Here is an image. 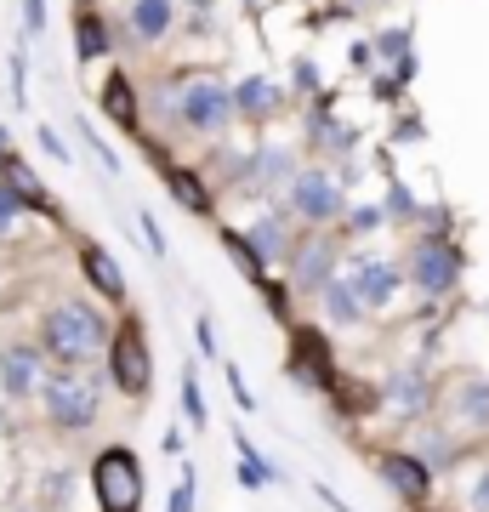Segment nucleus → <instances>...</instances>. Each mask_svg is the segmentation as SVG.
<instances>
[{"mask_svg": "<svg viewBox=\"0 0 489 512\" xmlns=\"http://www.w3.org/2000/svg\"><path fill=\"white\" fill-rule=\"evenodd\" d=\"M109 382L120 387V393H131V399H143L148 382H154V359H148V342H143V325H137V319L114 330V342H109Z\"/></svg>", "mask_w": 489, "mask_h": 512, "instance_id": "20e7f679", "label": "nucleus"}, {"mask_svg": "<svg viewBox=\"0 0 489 512\" xmlns=\"http://www.w3.org/2000/svg\"><path fill=\"white\" fill-rule=\"evenodd\" d=\"M182 416H188V427H211V410H205V393H200V365L182 370Z\"/></svg>", "mask_w": 489, "mask_h": 512, "instance_id": "4be33fe9", "label": "nucleus"}, {"mask_svg": "<svg viewBox=\"0 0 489 512\" xmlns=\"http://www.w3.org/2000/svg\"><path fill=\"white\" fill-rule=\"evenodd\" d=\"M234 456H239V484H245V490H268L273 478H279L273 473V461H262V450L245 439V427L234 433Z\"/></svg>", "mask_w": 489, "mask_h": 512, "instance_id": "f3484780", "label": "nucleus"}, {"mask_svg": "<svg viewBox=\"0 0 489 512\" xmlns=\"http://www.w3.org/2000/svg\"><path fill=\"white\" fill-rule=\"evenodd\" d=\"M234 103H239L245 120H273V114H279V86H273L268 74H251V80L234 92Z\"/></svg>", "mask_w": 489, "mask_h": 512, "instance_id": "4468645a", "label": "nucleus"}, {"mask_svg": "<svg viewBox=\"0 0 489 512\" xmlns=\"http://www.w3.org/2000/svg\"><path fill=\"white\" fill-rule=\"evenodd\" d=\"M330 262H336V245H330V239H308V251L296 256V285H302V291H325Z\"/></svg>", "mask_w": 489, "mask_h": 512, "instance_id": "f8f14e48", "label": "nucleus"}, {"mask_svg": "<svg viewBox=\"0 0 489 512\" xmlns=\"http://www.w3.org/2000/svg\"><path fill=\"white\" fill-rule=\"evenodd\" d=\"M285 370H290V382H302V387H325V393H336V359H330V348H325V336L319 330H290V359H285Z\"/></svg>", "mask_w": 489, "mask_h": 512, "instance_id": "423d86ee", "label": "nucleus"}, {"mask_svg": "<svg viewBox=\"0 0 489 512\" xmlns=\"http://www.w3.org/2000/svg\"><path fill=\"white\" fill-rule=\"evenodd\" d=\"M188 6H194V12H211V6H217V0H188Z\"/></svg>", "mask_w": 489, "mask_h": 512, "instance_id": "58836bf2", "label": "nucleus"}, {"mask_svg": "<svg viewBox=\"0 0 489 512\" xmlns=\"http://www.w3.org/2000/svg\"><path fill=\"white\" fill-rule=\"evenodd\" d=\"M40 404H46V421H52L57 433H86L91 421H97V382L86 376H46L40 387Z\"/></svg>", "mask_w": 489, "mask_h": 512, "instance_id": "7ed1b4c3", "label": "nucleus"}, {"mask_svg": "<svg viewBox=\"0 0 489 512\" xmlns=\"http://www.w3.org/2000/svg\"><path fill=\"white\" fill-rule=\"evenodd\" d=\"M18 217H23V194H18L12 183H0V234H6Z\"/></svg>", "mask_w": 489, "mask_h": 512, "instance_id": "a878e982", "label": "nucleus"}, {"mask_svg": "<svg viewBox=\"0 0 489 512\" xmlns=\"http://www.w3.org/2000/svg\"><path fill=\"white\" fill-rule=\"evenodd\" d=\"M23 74H29V57H12V97H18V109H29V86H23Z\"/></svg>", "mask_w": 489, "mask_h": 512, "instance_id": "2f4dec72", "label": "nucleus"}, {"mask_svg": "<svg viewBox=\"0 0 489 512\" xmlns=\"http://www.w3.org/2000/svg\"><path fill=\"white\" fill-rule=\"evenodd\" d=\"M319 501H325L330 512H359V507H347V501H342V495H336V490H330V484H319Z\"/></svg>", "mask_w": 489, "mask_h": 512, "instance_id": "e433bc0d", "label": "nucleus"}, {"mask_svg": "<svg viewBox=\"0 0 489 512\" xmlns=\"http://www.w3.org/2000/svg\"><path fill=\"white\" fill-rule=\"evenodd\" d=\"M23 23L29 29H46V0H23Z\"/></svg>", "mask_w": 489, "mask_h": 512, "instance_id": "c9c22d12", "label": "nucleus"}, {"mask_svg": "<svg viewBox=\"0 0 489 512\" xmlns=\"http://www.w3.org/2000/svg\"><path fill=\"white\" fill-rule=\"evenodd\" d=\"M80 262H86V279L109 296V302H120V296H126V274H120V262H114L103 245H86V251H80Z\"/></svg>", "mask_w": 489, "mask_h": 512, "instance_id": "ddd939ff", "label": "nucleus"}, {"mask_svg": "<svg viewBox=\"0 0 489 512\" xmlns=\"http://www.w3.org/2000/svg\"><path fill=\"white\" fill-rule=\"evenodd\" d=\"M319 296H325V313L336 319V325H359L364 313H370V308H364V296H359V285H353V279H330V285H325Z\"/></svg>", "mask_w": 489, "mask_h": 512, "instance_id": "2eb2a0df", "label": "nucleus"}, {"mask_svg": "<svg viewBox=\"0 0 489 512\" xmlns=\"http://www.w3.org/2000/svg\"><path fill=\"white\" fill-rule=\"evenodd\" d=\"M74 52H80V63H91V57L109 52V35H103V18H97V12H80V35H74Z\"/></svg>", "mask_w": 489, "mask_h": 512, "instance_id": "5701e85b", "label": "nucleus"}, {"mask_svg": "<svg viewBox=\"0 0 489 512\" xmlns=\"http://www.w3.org/2000/svg\"><path fill=\"white\" fill-rule=\"evenodd\" d=\"M290 211L308 222H330L342 217L347 200L342 188H336V177H325V171H302V177H290Z\"/></svg>", "mask_w": 489, "mask_h": 512, "instance_id": "6e6552de", "label": "nucleus"}, {"mask_svg": "<svg viewBox=\"0 0 489 512\" xmlns=\"http://www.w3.org/2000/svg\"><path fill=\"white\" fill-rule=\"evenodd\" d=\"M376 473H381V484L399 495V501H410V507H421V501L433 495V467H427L421 456H404V450H381Z\"/></svg>", "mask_w": 489, "mask_h": 512, "instance_id": "1a4fd4ad", "label": "nucleus"}, {"mask_svg": "<svg viewBox=\"0 0 489 512\" xmlns=\"http://www.w3.org/2000/svg\"><path fill=\"white\" fill-rule=\"evenodd\" d=\"M171 0H131V35L137 40H165L171 35Z\"/></svg>", "mask_w": 489, "mask_h": 512, "instance_id": "dca6fc26", "label": "nucleus"}, {"mask_svg": "<svg viewBox=\"0 0 489 512\" xmlns=\"http://www.w3.org/2000/svg\"><path fill=\"white\" fill-rule=\"evenodd\" d=\"M69 490H74V473L69 467H52L46 473V501H69Z\"/></svg>", "mask_w": 489, "mask_h": 512, "instance_id": "c85d7f7f", "label": "nucleus"}, {"mask_svg": "<svg viewBox=\"0 0 489 512\" xmlns=\"http://www.w3.org/2000/svg\"><path fill=\"white\" fill-rule=\"evenodd\" d=\"M467 501H472V512H489V467L478 473V484L467 490Z\"/></svg>", "mask_w": 489, "mask_h": 512, "instance_id": "72a5a7b5", "label": "nucleus"}, {"mask_svg": "<svg viewBox=\"0 0 489 512\" xmlns=\"http://www.w3.org/2000/svg\"><path fill=\"white\" fill-rule=\"evenodd\" d=\"M40 342H46V353H52L57 365H86V359H97L114 342V330L103 325V313L91 308V302H63V308L46 313Z\"/></svg>", "mask_w": 489, "mask_h": 512, "instance_id": "f257e3e1", "label": "nucleus"}, {"mask_svg": "<svg viewBox=\"0 0 489 512\" xmlns=\"http://www.w3.org/2000/svg\"><path fill=\"white\" fill-rule=\"evenodd\" d=\"M40 148H46V154H52L57 165H69V160H74V154H69V143H63V137H57L52 126H40Z\"/></svg>", "mask_w": 489, "mask_h": 512, "instance_id": "c756f323", "label": "nucleus"}, {"mask_svg": "<svg viewBox=\"0 0 489 512\" xmlns=\"http://www.w3.org/2000/svg\"><path fill=\"white\" fill-rule=\"evenodd\" d=\"M103 109H109L120 126H137V103H131L126 74H109V80H103Z\"/></svg>", "mask_w": 489, "mask_h": 512, "instance_id": "412c9836", "label": "nucleus"}, {"mask_svg": "<svg viewBox=\"0 0 489 512\" xmlns=\"http://www.w3.org/2000/svg\"><path fill=\"white\" fill-rule=\"evenodd\" d=\"M177 114H182V126L188 131L217 137V131H228V120L239 114V103H234V92H222L217 80H194V86H182Z\"/></svg>", "mask_w": 489, "mask_h": 512, "instance_id": "39448f33", "label": "nucleus"}, {"mask_svg": "<svg viewBox=\"0 0 489 512\" xmlns=\"http://www.w3.org/2000/svg\"><path fill=\"white\" fill-rule=\"evenodd\" d=\"M222 245H228V256H234L245 274L262 279V251H256V239H251V234H234V228H228V234H222Z\"/></svg>", "mask_w": 489, "mask_h": 512, "instance_id": "393cba45", "label": "nucleus"}, {"mask_svg": "<svg viewBox=\"0 0 489 512\" xmlns=\"http://www.w3.org/2000/svg\"><path fill=\"white\" fill-rule=\"evenodd\" d=\"M228 393H234V404L245 410V416L256 410V399H251V387H245V370H239V365H228Z\"/></svg>", "mask_w": 489, "mask_h": 512, "instance_id": "cd10ccee", "label": "nucleus"}, {"mask_svg": "<svg viewBox=\"0 0 489 512\" xmlns=\"http://www.w3.org/2000/svg\"><path fill=\"white\" fill-rule=\"evenodd\" d=\"M143 239H148V251H154V256H165V228L148 217V211H143Z\"/></svg>", "mask_w": 489, "mask_h": 512, "instance_id": "473e14b6", "label": "nucleus"}, {"mask_svg": "<svg viewBox=\"0 0 489 512\" xmlns=\"http://www.w3.org/2000/svg\"><path fill=\"white\" fill-rule=\"evenodd\" d=\"M165 188H171V200H177L182 211H194V217H205V211H211V194H205V183L194 177V171L165 165Z\"/></svg>", "mask_w": 489, "mask_h": 512, "instance_id": "a211bd4d", "label": "nucleus"}, {"mask_svg": "<svg viewBox=\"0 0 489 512\" xmlns=\"http://www.w3.org/2000/svg\"><path fill=\"white\" fill-rule=\"evenodd\" d=\"M194 336H200V353L211 359V353H217V336H211V319H205V313L194 319Z\"/></svg>", "mask_w": 489, "mask_h": 512, "instance_id": "f704fd0d", "label": "nucleus"}, {"mask_svg": "<svg viewBox=\"0 0 489 512\" xmlns=\"http://www.w3.org/2000/svg\"><path fill=\"white\" fill-rule=\"evenodd\" d=\"M410 274L427 296H450L455 279H461V251H455L450 239H421L416 245V262H410Z\"/></svg>", "mask_w": 489, "mask_h": 512, "instance_id": "0eeeda50", "label": "nucleus"}, {"mask_svg": "<svg viewBox=\"0 0 489 512\" xmlns=\"http://www.w3.org/2000/svg\"><path fill=\"white\" fill-rule=\"evenodd\" d=\"M381 399L393 404L399 416H416L421 404H427V382H421L416 370H404V376H393V382L381 387Z\"/></svg>", "mask_w": 489, "mask_h": 512, "instance_id": "6ab92c4d", "label": "nucleus"}, {"mask_svg": "<svg viewBox=\"0 0 489 512\" xmlns=\"http://www.w3.org/2000/svg\"><path fill=\"white\" fill-rule=\"evenodd\" d=\"M251 239H256V251H262V256H285L290 251V228L279 217H262L251 228Z\"/></svg>", "mask_w": 489, "mask_h": 512, "instance_id": "b1692460", "label": "nucleus"}, {"mask_svg": "<svg viewBox=\"0 0 489 512\" xmlns=\"http://www.w3.org/2000/svg\"><path fill=\"white\" fill-rule=\"evenodd\" d=\"M455 416L472 427H489V382H461L455 387Z\"/></svg>", "mask_w": 489, "mask_h": 512, "instance_id": "aec40b11", "label": "nucleus"}, {"mask_svg": "<svg viewBox=\"0 0 489 512\" xmlns=\"http://www.w3.org/2000/svg\"><path fill=\"white\" fill-rule=\"evenodd\" d=\"M80 131H86V143L97 148V160H103V171H109V177H114V171H120V154H114V148L103 143V137H97V131H91V126H80Z\"/></svg>", "mask_w": 489, "mask_h": 512, "instance_id": "7c9ffc66", "label": "nucleus"}, {"mask_svg": "<svg viewBox=\"0 0 489 512\" xmlns=\"http://www.w3.org/2000/svg\"><path fill=\"white\" fill-rule=\"evenodd\" d=\"M165 512H194V473H182V478H177V490H171Z\"/></svg>", "mask_w": 489, "mask_h": 512, "instance_id": "bb28decb", "label": "nucleus"}, {"mask_svg": "<svg viewBox=\"0 0 489 512\" xmlns=\"http://www.w3.org/2000/svg\"><path fill=\"white\" fill-rule=\"evenodd\" d=\"M353 285H359L364 308H387V302L399 296V268H393V262H364L359 274H353Z\"/></svg>", "mask_w": 489, "mask_h": 512, "instance_id": "9b49d317", "label": "nucleus"}, {"mask_svg": "<svg viewBox=\"0 0 489 512\" xmlns=\"http://www.w3.org/2000/svg\"><path fill=\"white\" fill-rule=\"evenodd\" d=\"M91 490L103 501V512H143V461L126 444H114L91 461Z\"/></svg>", "mask_w": 489, "mask_h": 512, "instance_id": "f03ea898", "label": "nucleus"}, {"mask_svg": "<svg viewBox=\"0 0 489 512\" xmlns=\"http://www.w3.org/2000/svg\"><path fill=\"white\" fill-rule=\"evenodd\" d=\"M376 222H381V211H376V205H364V211H353V228H359V234H364V228H376Z\"/></svg>", "mask_w": 489, "mask_h": 512, "instance_id": "4c0bfd02", "label": "nucleus"}, {"mask_svg": "<svg viewBox=\"0 0 489 512\" xmlns=\"http://www.w3.org/2000/svg\"><path fill=\"white\" fill-rule=\"evenodd\" d=\"M0 387H6V399H29L40 393V353L35 348H6L0 353Z\"/></svg>", "mask_w": 489, "mask_h": 512, "instance_id": "9d476101", "label": "nucleus"}]
</instances>
